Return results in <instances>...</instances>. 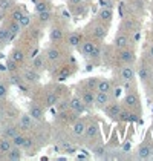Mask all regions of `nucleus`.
<instances>
[{
    "label": "nucleus",
    "mask_w": 153,
    "mask_h": 161,
    "mask_svg": "<svg viewBox=\"0 0 153 161\" xmlns=\"http://www.w3.org/2000/svg\"><path fill=\"white\" fill-rule=\"evenodd\" d=\"M8 29H9V32L13 34L14 37H17L20 32H22V25H20V22H15V20H11L9 23H8Z\"/></svg>",
    "instance_id": "c756f323"
},
{
    "label": "nucleus",
    "mask_w": 153,
    "mask_h": 161,
    "mask_svg": "<svg viewBox=\"0 0 153 161\" xmlns=\"http://www.w3.org/2000/svg\"><path fill=\"white\" fill-rule=\"evenodd\" d=\"M17 68H18V64L14 62L13 58H8V62H6V69H8V71H11V72H14Z\"/></svg>",
    "instance_id": "79ce46f5"
},
{
    "label": "nucleus",
    "mask_w": 153,
    "mask_h": 161,
    "mask_svg": "<svg viewBox=\"0 0 153 161\" xmlns=\"http://www.w3.org/2000/svg\"><path fill=\"white\" fill-rule=\"evenodd\" d=\"M25 140H26V135L25 134H22V132H17L15 135L11 138V141H13V146H17V147H23V144H25Z\"/></svg>",
    "instance_id": "7c9ffc66"
},
{
    "label": "nucleus",
    "mask_w": 153,
    "mask_h": 161,
    "mask_svg": "<svg viewBox=\"0 0 153 161\" xmlns=\"http://www.w3.org/2000/svg\"><path fill=\"white\" fill-rule=\"evenodd\" d=\"M25 14V11L22 9V8H15L14 6L13 9H11V14H9V17H11V20H15V22H18L20 19H22V15Z\"/></svg>",
    "instance_id": "f704fd0d"
},
{
    "label": "nucleus",
    "mask_w": 153,
    "mask_h": 161,
    "mask_svg": "<svg viewBox=\"0 0 153 161\" xmlns=\"http://www.w3.org/2000/svg\"><path fill=\"white\" fill-rule=\"evenodd\" d=\"M48 9H52L51 6V2L48 0H40L37 5H35V13H43V11H48Z\"/></svg>",
    "instance_id": "473e14b6"
},
{
    "label": "nucleus",
    "mask_w": 153,
    "mask_h": 161,
    "mask_svg": "<svg viewBox=\"0 0 153 161\" xmlns=\"http://www.w3.org/2000/svg\"><path fill=\"white\" fill-rule=\"evenodd\" d=\"M46 66H48V60H46L45 54L35 55V57L32 58V68H34L35 71H38V72H43V71L46 69Z\"/></svg>",
    "instance_id": "2eb2a0df"
},
{
    "label": "nucleus",
    "mask_w": 153,
    "mask_h": 161,
    "mask_svg": "<svg viewBox=\"0 0 153 161\" xmlns=\"http://www.w3.org/2000/svg\"><path fill=\"white\" fill-rule=\"evenodd\" d=\"M149 55H150V57L153 58V45L150 46V49H149Z\"/></svg>",
    "instance_id": "09e8293b"
},
{
    "label": "nucleus",
    "mask_w": 153,
    "mask_h": 161,
    "mask_svg": "<svg viewBox=\"0 0 153 161\" xmlns=\"http://www.w3.org/2000/svg\"><path fill=\"white\" fill-rule=\"evenodd\" d=\"M97 91H100V92H112V81L107 80V78H100Z\"/></svg>",
    "instance_id": "cd10ccee"
},
{
    "label": "nucleus",
    "mask_w": 153,
    "mask_h": 161,
    "mask_svg": "<svg viewBox=\"0 0 153 161\" xmlns=\"http://www.w3.org/2000/svg\"><path fill=\"white\" fill-rule=\"evenodd\" d=\"M37 19H38V22H40L41 25H48V23H51L52 19H54V13H52V9L43 11V13H38Z\"/></svg>",
    "instance_id": "b1692460"
},
{
    "label": "nucleus",
    "mask_w": 153,
    "mask_h": 161,
    "mask_svg": "<svg viewBox=\"0 0 153 161\" xmlns=\"http://www.w3.org/2000/svg\"><path fill=\"white\" fill-rule=\"evenodd\" d=\"M64 38V31L61 26H52L51 31H49V40H51L54 45L57 43H61Z\"/></svg>",
    "instance_id": "9b49d317"
},
{
    "label": "nucleus",
    "mask_w": 153,
    "mask_h": 161,
    "mask_svg": "<svg viewBox=\"0 0 153 161\" xmlns=\"http://www.w3.org/2000/svg\"><path fill=\"white\" fill-rule=\"evenodd\" d=\"M8 85H5V83H2L0 81V100L2 98H6L8 97Z\"/></svg>",
    "instance_id": "a19ab883"
},
{
    "label": "nucleus",
    "mask_w": 153,
    "mask_h": 161,
    "mask_svg": "<svg viewBox=\"0 0 153 161\" xmlns=\"http://www.w3.org/2000/svg\"><path fill=\"white\" fill-rule=\"evenodd\" d=\"M129 43H130V38L126 34H118L113 40V45L116 49H124V48H129Z\"/></svg>",
    "instance_id": "412c9836"
},
{
    "label": "nucleus",
    "mask_w": 153,
    "mask_h": 161,
    "mask_svg": "<svg viewBox=\"0 0 153 161\" xmlns=\"http://www.w3.org/2000/svg\"><path fill=\"white\" fill-rule=\"evenodd\" d=\"M22 157H23V152H22V147H17V146H13L11 150L5 155V158L9 161H18L22 160Z\"/></svg>",
    "instance_id": "5701e85b"
},
{
    "label": "nucleus",
    "mask_w": 153,
    "mask_h": 161,
    "mask_svg": "<svg viewBox=\"0 0 153 161\" xmlns=\"http://www.w3.org/2000/svg\"><path fill=\"white\" fill-rule=\"evenodd\" d=\"M93 153H95V157L97 158H106V155H107V152H106V147L100 144V146H97V147L93 149Z\"/></svg>",
    "instance_id": "4c0bfd02"
},
{
    "label": "nucleus",
    "mask_w": 153,
    "mask_h": 161,
    "mask_svg": "<svg viewBox=\"0 0 153 161\" xmlns=\"http://www.w3.org/2000/svg\"><path fill=\"white\" fill-rule=\"evenodd\" d=\"M45 57H46L48 63H58L61 60V51L52 43V46H49L48 49L45 51Z\"/></svg>",
    "instance_id": "423d86ee"
},
{
    "label": "nucleus",
    "mask_w": 153,
    "mask_h": 161,
    "mask_svg": "<svg viewBox=\"0 0 153 161\" xmlns=\"http://www.w3.org/2000/svg\"><path fill=\"white\" fill-rule=\"evenodd\" d=\"M81 101L86 104V108L90 109L95 106V91H89V89H83L81 95H80Z\"/></svg>",
    "instance_id": "f8f14e48"
},
{
    "label": "nucleus",
    "mask_w": 153,
    "mask_h": 161,
    "mask_svg": "<svg viewBox=\"0 0 153 161\" xmlns=\"http://www.w3.org/2000/svg\"><path fill=\"white\" fill-rule=\"evenodd\" d=\"M69 111L74 112L75 115H81V114H84V112L87 111V108H86V104L81 101L80 97H74V98L69 100Z\"/></svg>",
    "instance_id": "20e7f679"
},
{
    "label": "nucleus",
    "mask_w": 153,
    "mask_h": 161,
    "mask_svg": "<svg viewBox=\"0 0 153 161\" xmlns=\"http://www.w3.org/2000/svg\"><path fill=\"white\" fill-rule=\"evenodd\" d=\"M86 120H83V118H78L75 120L74 123H72V135L75 136V138H80V136L84 135V129H86Z\"/></svg>",
    "instance_id": "4468645a"
},
{
    "label": "nucleus",
    "mask_w": 153,
    "mask_h": 161,
    "mask_svg": "<svg viewBox=\"0 0 153 161\" xmlns=\"http://www.w3.org/2000/svg\"><path fill=\"white\" fill-rule=\"evenodd\" d=\"M58 100H60L58 98V94H57L55 91H49V92L46 94V98H45V108H52V106H55Z\"/></svg>",
    "instance_id": "393cba45"
},
{
    "label": "nucleus",
    "mask_w": 153,
    "mask_h": 161,
    "mask_svg": "<svg viewBox=\"0 0 153 161\" xmlns=\"http://www.w3.org/2000/svg\"><path fill=\"white\" fill-rule=\"evenodd\" d=\"M129 150H130V144H129V143H126V144L123 146V152H129Z\"/></svg>",
    "instance_id": "de8ad7c7"
},
{
    "label": "nucleus",
    "mask_w": 153,
    "mask_h": 161,
    "mask_svg": "<svg viewBox=\"0 0 153 161\" xmlns=\"http://www.w3.org/2000/svg\"><path fill=\"white\" fill-rule=\"evenodd\" d=\"M98 77H90V78H87L86 81H84V87L86 89H89V91H95L97 92V86H98Z\"/></svg>",
    "instance_id": "72a5a7b5"
},
{
    "label": "nucleus",
    "mask_w": 153,
    "mask_h": 161,
    "mask_svg": "<svg viewBox=\"0 0 153 161\" xmlns=\"http://www.w3.org/2000/svg\"><path fill=\"white\" fill-rule=\"evenodd\" d=\"M132 115H133V114H130L129 111L121 109L119 115H118V120H121V121H129V120H132Z\"/></svg>",
    "instance_id": "ea45409f"
},
{
    "label": "nucleus",
    "mask_w": 153,
    "mask_h": 161,
    "mask_svg": "<svg viewBox=\"0 0 153 161\" xmlns=\"http://www.w3.org/2000/svg\"><path fill=\"white\" fill-rule=\"evenodd\" d=\"M28 114L35 120V121H45V109L40 106V104H37V103H31L29 104V111H28Z\"/></svg>",
    "instance_id": "6e6552de"
},
{
    "label": "nucleus",
    "mask_w": 153,
    "mask_h": 161,
    "mask_svg": "<svg viewBox=\"0 0 153 161\" xmlns=\"http://www.w3.org/2000/svg\"><path fill=\"white\" fill-rule=\"evenodd\" d=\"M71 74H72V71H71V69L66 66V68H63V69H61V72H60V75H58V80H64V78H67Z\"/></svg>",
    "instance_id": "37998d69"
},
{
    "label": "nucleus",
    "mask_w": 153,
    "mask_h": 161,
    "mask_svg": "<svg viewBox=\"0 0 153 161\" xmlns=\"http://www.w3.org/2000/svg\"><path fill=\"white\" fill-rule=\"evenodd\" d=\"M119 60L124 64H133V62H135V52L132 49H129V48L119 49Z\"/></svg>",
    "instance_id": "a211bd4d"
},
{
    "label": "nucleus",
    "mask_w": 153,
    "mask_h": 161,
    "mask_svg": "<svg viewBox=\"0 0 153 161\" xmlns=\"http://www.w3.org/2000/svg\"><path fill=\"white\" fill-rule=\"evenodd\" d=\"M95 48H97V43H95L93 38H83V42H81L80 46H78L81 55H84V57H90V55L93 54Z\"/></svg>",
    "instance_id": "f03ea898"
},
{
    "label": "nucleus",
    "mask_w": 153,
    "mask_h": 161,
    "mask_svg": "<svg viewBox=\"0 0 153 161\" xmlns=\"http://www.w3.org/2000/svg\"><path fill=\"white\" fill-rule=\"evenodd\" d=\"M69 2V5H83L84 3V0H67Z\"/></svg>",
    "instance_id": "49530a36"
},
{
    "label": "nucleus",
    "mask_w": 153,
    "mask_h": 161,
    "mask_svg": "<svg viewBox=\"0 0 153 161\" xmlns=\"http://www.w3.org/2000/svg\"><path fill=\"white\" fill-rule=\"evenodd\" d=\"M14 6H15V2L14 0H0V13H8L11 11Z\"/></svg>",
    "instance_id": "2f4dec72"
},
{
    "label": "nucleus",
    "mask_w": 153,
    "mask_h": 161,
    "mask_svg": "<svg viewBox=\"0 0 153 161\" xmlns=\"http://www.w3.org/2000/svg\"><path fill=\"white\" fill-rule=\"evenodd\" d=\"M22 78H23V81L25 83H29V85H35L40 81V72L35 71L32 66L31 68H28L23 71V74H22Z\"/></svg>",
    "instance_id": "39448f33"
},
{
    "label": "nucleus",
    "mask_w": 153,
    "mask_h": 161,
    "mask_svg": "<svg viewBox=\"0 0 153 161\" xmlns=\"http://www.w3.org/2000/svg\"><path fill=\"white\" fill-rule=\"evenodd\" d=\"M100 6L101 8H113V2L112 0H100Z\"/></svg>",
    "instance_id": "c03bdc74"
},
{
    "label": "nucleus",
    "mask_w": 153,
    "mask_h": 161,
    "mask_svg": "<svg viewBox=\"0 0 153 161\" xmlns=\"http://www.w3.org/2000/svg\"><path fill=\"white\" fill-rule=\"evenodd\" d=\"M13 147V141H11V138H8V136H2L0 138V153H3V155H6L9 150Z\"/></svg>",
    "instance_id": "a878e982"
},
{
    "label": "nucleus",
    "mask_w": 153,
    "mask_h": 161,
    "mask_svg": "<svg viewBox=\"0 0 153 161\" xmlns=\"http://www.w3.org/2000/svg\"><path fill=\"white\" fill-rule=\"evenodd\" d=\"M110 92H100V91H97L95 92V108H98V109H104L109 103H110Z\"/></svg>",
    "instance_id": "0eeeda50"
},
{
    "label": "nucleus",
    "mask_w": 153,
    "mask_h": 161,
    "mask_svg": "<svg viewBox=\"0 0 153 161\" xmlns=\"http://www.w3.org/2000/svg\"><path fill=\"white\" fill-rule=\"evenodd\" d=\"M35 120L29 115V114H23V115H20V118H18V129L22 130V132H28V130H31V129H34V126H35Z\"/></svg>",
    "instance_id": "7ed1b4c3"
},
{
    "label": "nucleus",
    "mask_w": 153,
    "mask_h": 161,
    "mask_svg": "<svg viewBox=\"0 0 153 161\" xmlns=\"http://www.w3.org/2000/svg\"><path fill=\"white\" fill-rule=\"evenodd\" d=\"M124 104H126L127 109H135V108L140 106V97L135 92H129L124 97Z\"/></svg>",
    "instance_id": "f3484780"
},
{
    "label": "nucleus",
    "mask_w": 153,
    "mask_h": 161,
    "mask_svg": "<svg viewBox=\"0 0 153 161\" xmlns=\"http://www.w3.org/2000/svg\"><path fill=\"white\" fill-rule=\"evenodd\" d=\"M98 135H100V126H98V123L90 121V123L86 124L84 135H83L86 140H93V138H97Z\"/></svg>",
    "instance_id": "9d476101"
},
{
    "label": "nucleus",
    "mask_w": 153,
    "mask_h": 161,
    "mask_svg": "<svg viewBox=\"0 0 153 161\" xmlns=\"http://www.w3.org/2000/svg\"><path fill=\"white\" fill-rule=\"evenodd\" d=\"M17 132H18V126H15V124H6L2 129V135L8 136V138H13Z\"/></svg>",
    "instance_id": "c85d7f7f"
},
{
    "label": "nucleus",
    "mask_w": 153,
    "mask_h": 161,
    "mask_svg": "<svg viewBox=\"0 0 153 161\" xmlns=\"http://www.w3.org/2000/svg\"><path fill=\"white\" fill-rule=\"evenodd\" d=\"M0 49H2V45H0Z\"/></svg>",
    "instance_id": "8fccbe9b"
},
{
    "label": "nucleus",
    "mask_w": 153,
    "mask_h": 161,
    "mask_svg": "<svg viewBox=\"0 0 153 161\" xmlns=\"http://www.w3.org/2000/svg\"><path fill=\"white\" fill-rule=\"evenodd\" d=\"M119 77H121L123 81H132L135 78V69H133V66L132 64L123 66L121 71H119Z\"/></svg>",
    "instance_id": "6ab92c4d"
},
{
    "label": "nucleus",
    "mask_w": 153,
    "mask_h": 161,
    "mask_svg": "<svg viewBox=\"0 0 153 161\" xmlns=\"http://www.w3.org/2000/svg\"><path fill=\"white\" fill-rule=\"evenodd\" d=\"M138 75H140V78L142 81H145V80L150 78V71L145 66H142V68H140V71H138Z\"/></svg>",
    "instance_id": "58836bf2"
},
{
    "label": "nucleus",
    "mask_w": 153,
    "mask_h": 161,
    "mask_svg": "<svg viewBox=\"0 0 153 161\" xmlns=\"http://www.w3.org/2000/svg\"><path fill=\"white\" fill-rule=\"evenodd\" d=\"M153 155V144L152 141L147 138L140 144V147L136 150V158L138 160H150Z\"/></svg>",
    "instance_id": "f257e3e1"
},
{
    "label": "nucleus",
    "mask_w": 153,
    "mask_h": 161,
    "mask_svg": "<svg viewBox=\"0 0 153 161\" xmlns=\"http://www.w3.org/2000/svg\"><path fill=\"white\" fill-rule=\"evenodd\" d=\"M32 147H34V140H32V138H28V136H26L25 144H23V147H22V149H32Z\"/></svg>",
    "instance_id": "a18cd8bd"
},
{
    "label": "nucleus",
    "mask_w": 153,
    "mask_h": 161,
    "mask_svg": "<svg viewBox=\"0 0 153 161\" xmlns=\"http://www.w3.org/2000/svg\"><path fill=\"white\" fill-rule=\"evenodd\" d=\"M106 114L110 117V118H113V120H118V115H119V112H121V104L119 103H109L106 108Z\"/></svg>",
    "instance_id": "aec40b11"
},
{
    "label": "nucleus",
    "mask_w": 153,
    "mask_h": 161,
    "mask_svg": "<svg viewBox=\"0 0 153 161\" xmlns=\"http://www.w3.org/2000/svg\"><path fill=\"white\" fill-rule=\"evenodd\" d=\"M9 58H13L17 64H22V63L25 62V52L22 49H18V48H14L11 51V54H9Z\"/></svg>",
    "instance_id": "bb28decb"
},
{
    "label": "nucleus",
    "mask_w": 153,
    "mask_h": 161,
    "mask_svg": "<svg viewBox=\"0 0 153 161\" xmlns=\"http://www.w3.org/2000/svg\"><path fill=\"white\" fill-rule=\"evenodd\" d=\"M112 19H113V8H101L98 11V20L103 23L109 25L112 22Z\"/></svg>",
    "instance_id": "dca6fc26"
},
{
    "label": "nucleus",
    "mask_w": 153,
    "mask_h": 161,
    "mask_svg": "<svg viewBox=\"0 0 153 161\" xmlns=\"http://www.w3.org/2000/svg\"><path fill=\"white\" fill-rule=\"evenodd\" d=\"M106 36H107V26L104 25V23H97V25L92 28V37H93V40H104L106 38Z\"/></svg>",
    "instance_id": "ddd939ff"
},
{
    "label": "nucleus",
    "mask_w": 153,
    "mask_h": 161,
    "mask_svg": "<svg viewBox=\"0 0 153 161\" xmlns=\"http://www.w3.org/2000/svg\"><path fill=\"white\" fill-rule=\"evenodd\" d=\"M83 42V34L81 32H78V31H72V32H69L67 34V37H66V43H67V46L69 48H72V49H78V46H80V43Z\"/></svg>",
    "instance_id": "1a4fd4ad"
},
{
    "label": "nucleus",
    "mask_w": 153,
    "mask_h": 161,
    "mask_svg": "<svg viewBox=\"0 0 153 161\" xmlns=\"http://www.w3.org/2000/svg\"><path fill=\"white\" fill-rule=\"evenodd\" d=\"M18 22H20L22 28H28V26L32 23V15H31V14H28V13H25L23 15H22V19H20Z\"/></svg>",
    "instance_id": "c9c22d12"
},
{
    "label": "nucleus",
    "mask_w": 153,
    "mask_h": 161,
    "mask_svg": "<svg viewBox=\"0 0 153 161\" xmlns=\"http://www.w3.org/2000/svg\"><path fill=\"white\" fill-rule=\"evenodd\" d=\"M55 106H57L58 112H67L69 111V100H58Z\"/></svg>",
    "instance_id": "e433bc0d"
},
{
    "label": "nucleus",
    "mask_w": 153,
    "mask_h": 161,
    "mask_svg": "<svg viewBox=\"0 0 153 161\" xmlns=\"http://www.w3.org/2000/svg\"><path fill=\"white\" fill-rule=\"evenodd\" d=\"M13 38H14V36L9 32L8 26H2V28H0V45H2V46L11 43Z\"/></svg>",
    "instance_id": "4be33fe9"
}]
</instances>
